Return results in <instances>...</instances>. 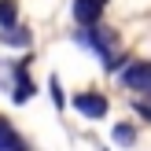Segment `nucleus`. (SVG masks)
<instances>
[{"label":"nucleus","instance_id":"obj_4","mask_svg":"<svg viewBox=\"0 0 151 151\" xmlns=\"http://www.w3.org/2000/svg\"><path fill=\"white\" fill-rule=\"evenodd\" d=\"M29 96H33V85H29V78H26V66H15V103H26Z\"/></svg>","mask_w":151,"mask_h":151},{"label":"nucleus","instance_id":"obj_7","mask_svg":"<svg viewBox=\"0 0 151 151\" xmlns=\"http://www.w3.org/2000/svg\"><path fill=\"white\" fill-rule=\"evenodd\" d=\"M11 144H19V140H15V133H11V129H7V122H0V151L11 147Z\"/></svg>","mask_w":151,"mask_h":151},{"label":"nucleus","instance_id":"obj_1","mask_svg":"<svg viewBox=\"0 0 151 151\" xmlns=\"http://www.w3.org/2000/svg\"><path fill=\"white\" fill-rule=\"evenodd\" d=\"M122 81H125L129 88H137V92H151V63H133V66H125Z\"/></svg>","mask_w":151,"mask_h":151},{"label":"nucleus","instance_id":"obj_5","mask_svg":"<svg viewBox=\"0 0 151 151\" xmlns=\"http://www.w3.org/2000/svg\"><path fill=\"white\" fill-rule=\"evenodd\" d=\"M4 44H11V48H26V44H29V33L11 22V26H4Z\"/></svg>","mask_w":151,"mask_h":151},{"label":"nucleus","instance_id":"obj_2","mask_svg":"<svg viewBox=\"0 0 151 151\" xmlns=\"http://www.w3.org/2000/svg\"><path fill=\"white\" fill-rule=\"evenodd\" d=\"M103 15V0H74V19L81 26H96Z\"/></svg>","mask_w":151,"mask_h":151},{"label":"nucleus","instance_id":"obj_3","mask_svg":"<svg viewBox=\"0 0 151 151\" xmlns=\"http://www.w3.org/2000/svg\"><path fill=\"white\" fill-rule=\"evenodd\" d=\"M74 107H78L85 118H103V114H107V100H103V96H92V92L74 96Z\"/></svg>","mask_w":151,"mask_h":151},{"label":"nucleus","instance_id":"obj_8","mask_svg":"<svg viewBox=\"0 0 151 151\" xmlns=\"http://www.w3.org/2000/svg\"><path fill=\"white\" fill-rule=\"evenodd\" d=\"M133 137H137V133H133L129 125H118V129H114V140H118V144H133Z\"/></svg>","mask_w":151,"mask_h":151},{"label":"nucleus","instance_id":"obj_6","mask_svg":"<svg viewBox=\"0 0 151 151\" xmlns=\"http://www.w3.org/2000/svg\"><path fill=\"white\" fill-rule=\"evenodd\" d=\"M15 19H19V7H15V0H0V26H11Z\"/></svg>","mask_w":151,"mask_h":151}]
</instances>
